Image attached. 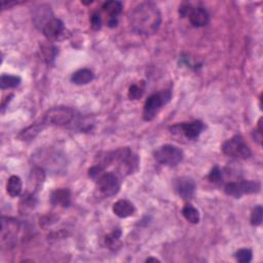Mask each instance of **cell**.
<instances>
[{"instance_id":"1","label":"cell","mask_w":263,"mask_h":263,"mask_svg":"<svg viewBox=\"0 0 263 263\" xmlns=\"http://www.w3.org/2000/svg\"><path fill=\"white\" fill-rule=\"evenodd\" d=\"M130 29L140 35H152L160 27L161 14L156 4L150 1L136 5L128 13Z\"/></svg>"},{"instance_id":"2","label":"cell","mask_w":263,"mask_h":263,"mask_svg":"<svg viewBox=\"0 0 263 263\" xmlns=\"http://www.w3.org/2000/svg\"><path fill=\"white\" fill-rule=\"evenodd\" d=\"M112 163H116L117 170L121 176H126L133 174L138 168L139 158L129 148L125 147L107 152L97 164L105 171L106 166Z\"/></svg>"},{"instance_id":"3","label":"cell","mask_w":263,"mask_h":263,"mask_svg":"<svg viewBox=\"0 0 263 263\" xmlns=\"http://www.w3.org/2000/svg\"><path fill=\"white\" fill-rule=\"evenodd\" d=\"M172 99L171 89H162L160 91L152 93L146 100L143 108V119L145 121H151Z\"/></svg>"},{"instance_id":"4","label":"cell","mask_w":263,"mask_h":263,"mask_svg":"<svg viewBox=\"0 0 263 263\" xmlns=\"http://www.w3.org/2000/svg\"><path fill=\"white\" fill-rule=\"evenodd\" d=\"M75 110L67 106H58L50 108L44 114L41 122L46 125L63 126L71 123L75 119Z\"/></svg>"},{"instance_id":"5","label":"cell","mask_w":263,"mask_h":263,"mask_svg":"<svg viewBox=\"0 0 263 263\" xmlns=\"http://www.w3.org/2000/svg\"><path fill=\"white\" fill-rule=\"evenodd\" d=\"M222 152L234 159H248L252 156V151L243 138L235 135L226 140L222 145Z\"/></svg>"},{"instance_id":"6","label":"cell","mask_w":263,"mask_h":263,"mask_svg":"<svg viewBox=\"0 0 263 263\" xmlns=\"http://www.w3.org/2000/svg\"><path fill=\"white\" fill-rule=\"evenodd\" d=\"M154 159L166 166H176L183 160V151L171 144H165L156 148L153 152Z\"/></svg>"},{"instance_id":"7","label":"cell","mask_w":263,"mask_h":263,"mask_svg":"<svg viewBox=\"0 0 263 263\" xmlns=\"http://www.w3.org/2000/svg\"><path fill=\"white\" fill-rule=\"evenodd\" d=\"M93 180H96L97 189L105 196L117 194L121 186L120 178L114 172L103 171Z\"/></svg>"},{"instance_id":"8","label":"cell","mask_w":263,"mask_h":263,"mask_svg":"<svg viewBox=\"0 0 263 263\" xmlns=\"http://www.w3.org/2000/svg\"><path fill=\"white\" fill-rule=\"evenodd\" d=\"M21 230L20 222L10 217H2L1 219V236L0 243L2 248H12L15 242L17 235Z\"/></svg>"},{"instance_id":"9","label":"cell","mask_w":263,"mask_h":263,"mask_svg":"<svg viewBox=\"0 0 263 263\" xmlns=\"http://www.w3.org/2000/svg\"><path fill=\"white\" fill-rule=\"evenodd\" d=\"M261 190V183L254 180H241L228 182L224 186V192L234 198H239L245 194L258 193Z\"/></svg>"},{"instance_id":"10","label":"cell","mask_w":263,"mask_h":263,"mask_svg":"<svg viewBox=\"0 0 263 263\" xmlns=\"http://www.w3.org/2000/svg\"><path fill=\"white\" fill-rule=\"evenodd\" d=\"M179 13L182 17L187 16L190 24L195 28L204 27L210 23V14L202 6L193 7L189 3H183L179 8Z\"/></svg>"},{"instance_id":"11","label":"cell","mask_w":263,"mask_h":263,"mask_svg":"<svg viewBox=\"0 0 263 263\" xmlns=\"http://www.w3.org/2000/svg\"><path fill=\"white\" fill-rule=\"evenodd\" d=\"M175 191L185 200H189L194 196L195 182L190 177H179L174 182Z\"/></svg>"},{"instance_id":"12","label":"cell","mask_w":263,"mask_h":263,"mask_svg":"<svg viewBox=\"0 0 263 263\" xmlns=\"http://www.w3.org/2000/svg\"><path fill=\"white\" fill-rule=\"evenodd\" d=\"M172 130L182 133L187 139L195 140L199 137L201 132L204 129V124L200 120H193L190 122H183L171 127Z\"/></svg>"},{"instance_id":"13","label":"cell","mask_w":263,"mask_h":263,"mask_svg":"<svg viewBox=\"0 0 263 263\" xmlns=\"http://www.w3.org/2000/svg\"><path fill=\"white\" fill-rule=\"evenodd\" d=\"M104 12L107 13V26L110 28H115L118 25V18L122 11V2L120 1H106L102 6Z\"/></svg>"},{"instance_id":"14","label":"cell","mask_w":263,"mask_h":263,"mask_svg":"<svg viewBox=\"0 0 263 263\" xmlns=\"http://www.w3.org/2000/svg\"><path fill=\"white\" fill-rule=\"evenodd\" d=\"M41 31L48 41H54L65 31V25L62 20L53 16L43 26Z\"/></svg>"},{"instance_id":"15","label":"cell","mask_w":263,"mask_h":263,"mask_svg":"<svg viewBox=\"0 0 263 263\" xmlns=\"http://www.w3.org/2000/svg\"><path fill=\"white\" fill-rule=\"evenodd\" d=\"M45 180V171L43 167L36 165L34 166L29 175V190L31 192L37 193L41 188Z\"/></svg>"},{"instance_id":"16","label":"cell","mask_w":263,"mask_h":263,"mask_svg":"<svg viewBox=\"0 0 263 263\" xmlns=\"http://www.w3.org/2000/svg\"><path fill=\"white\" fill-rule=\"evenodd\" d=\"M112 211L119 218H127L135 214L136 208L129 200L119 199L113 203Z\"/></svg>"},{"instance_id":"17","label":"cell","mask_w":263,"mask_h":263,"mask_svg":"<svg viewBox=\"0 0 263 263\" xmlns=\"http://www.w3.org/2000/svg\"><path fill=\"white\" fill-rule=\"evenodd\" d=\"M50 202L53 205L68 208L71 203V192L68 188H58L50 194Z\"/></svg>"},{"instance_id":"18","label":"cell","mask_w":263,"mask_h":263,"mask_svg":"<svg viewBox=\"0 0 263 263\" xmlns=\"http://www.w3.org/2000/svg\"><path fill=\"white\" fill-rule=\"evenodd\" d=\"M52 17H53V14L50 7L46 5H40L38 6V8L34 9L33 21L36 24V26L39 27L40 29H42L43 26Z\"/></svg>"},{"instance_id":"19","label":"cell","mask_w":263,"mask_h":263,"mask_svg":"<svg viewBox=\"0 0 263 263\" xmlns=\"http://www.w3.org/2000/svg\"><path fill=\"white\" fill-rule=\"evenodd\" d=\"M95 78V74L90 69L83 68L75 71L71 75V81L77 85H84L91 82Z\"/></svg>"},{"instance_id":"20","label":"cell","mask_w":263,"mask_h":263,"mask_svg":"<svg viewBox=\"0 0 263 263\" xmlns=\"http://www.w3.org/2000/svg\"><path fill=\"white\" fill-rule=\"evenodd\" d=\"M44 124L40 121V122H35L33 123L32 125L26 127L25 129H23L17 138L21 140V141H31L33 140L43 128H44Z\"/></svg>"},{"instance_id":"21","label":"cell","mask_w":263,"mask_h":263,"mask_svg":"<svg viewBox=\"0 0 263 263\" xmlns=\"http://www.w3.org/2000/svg\"><path fill=\"white\" fill-rule=\"evenodd\" d=\"M37 203V196L36 193L31 191H26L20 201V211L22 213H28L32 211Z\"/></svg>"},{"instance_id":"22","label":"cell","mask_w":263,"mask_h":263,"mask_svg":"<svg viewBox=\"0 0 263 263\" xmlns=\"http://www.w3.org/2000/svg\"><path fill=\"white\" fill-rule=\"evenodd\" d=\"M23 189V182L18 176H10L6 184V191L9 196L17 197L21 195Z\"/></svg>"},{"instance_id":"23","label":"cell","mask_w":263,"mask_h":263,"mask_svg":"<svg viewBox=\"0 0 263 263\" xmlns=\"http://www.w3.org/2000/svg\"><path fill=\"white\" fill-rule=\"evenodd\" d=\"M182 215L183 217L191 224H197L200 220V216H199V212L198 210L193 206L190 203H187L183 206L182 209Z\"/></svg>"},{"instance_id":"24","label":"cell","mask_w":263,"mask_h":263,"mask_svg":"<svg viewBox=\"0 0 263 263\" xmlns=\"http://www.w3.org/2000/svg\"><path fill=\"white\" fill-rule=\"evenodd\" d=\"M22 82V79L17 75H9V74H2L0 78V87L1 89L6 88H14L17 87Z\"/></svg>"},{"instance_id":"25","label":"cell","mask_w":263,"mask_h":263,"mask_svg":"<svg viewBox=\"0 0 263 263\" xmlns=\"http://www.w3.org/2000/svg\"><path fill=\"white\" fill-rule=\"evenodd\" d=\"M120 237L121 230L119 228H116L105 237V245L111 250H116L120 246Z\"/></svg>"},{"instance_id":"26","label":"cell","mask_w":263,"mask_h":263,"mask_svg":"<svg viewBox=\"0 0 263 263\" xmlns=\"http://www.w3.org/2000/svg\"><path fill=\"white\" fill-rule=\"evenodd\" d=\"M145 91V82L140 81L139 83H133L127 91V96L130 100H138L142 98Z\"/></svg>"},{"instance_id":"27","label":"cell","mask_w":263,"mask_h":263,"mask_svg":"<svg viewBox=\"0 0 263 263\" xmlns=\"http://www.w3.org/2000/svg\"><path fill=\"white\" fill-rule=\"evenodd\" d=\"M42 52H43V59L47 64H51L58 53V49L53 45H44L42 46Z\"/></svg>"},{"instance_id":"28","label":"cell","mask_w":263,"mask_h":263,"mask_svg":"<svg viewBox=\"0 0 263 263\" xmlns=\"http://www.w3.org/2000/svg\"><path fill=\"white\" fill-rule=\"evenodd\" d=\"M262 218H263V210L262 206L260 204L256 205L251 213V218H250V222L251 225L253 226H259L262 223Z\"/></svg>"},{"instance_id":"29","label":"cell","mask_w":263,"mask_h":263,"mask_svg":"<svg viewBox=\"0 0 263 263\" xmlns=\"http://www.w3.org/2000/svg\"><path fill=\"white\" fill-rule=\"evenodd\" d=\"M234 257L240 263H249L252 260L253 253L250 249H240L234 253Z\"/></svg>"},{"instance_id":"30","label":"cell","mask_w":263,"mask_h":263,"mask_svg":"<svg viewBox=\"0 0 263 263\" xmlns=\"http://www.w3.org/2000/svg\"><path fill=\"white\" fill-rule=\"evenodd\" d=\"M208 179L210 180V182L212 183H219L221 182V180L223 179V174H222V171L219 166H214L211 172L209 173V176H208Z\"/></svg>"},{"instance_id":"31","label":"cell","mask_w":263,"mask_h":263,"mask_svg":"<svg viewBox=\"0 0 263 263\" xmlns=\"http://www.w3.org/2000/svg\"><path fill=\"white\" fill-rule=\"evenodd\" d=\"M90 27L95 31H98L102 28V17L98 11L92 12L90 15Z\"/></svg>"},{"instance_id":"32","label":"cell","mask_w":263,"mask_h":263,"mask_svg":"<svg viewBox=\"0 0 263 263\" xmlns=\"http://www.w3.org/2000/svg\"><path fill=\"white\" fill-rule=\"evenodd\" d=\"M253 138L257 143L261 144V141H262V118H260L258 121V127L256 130H254Z\"/></svg>"},{"instance_id":"33","label":"cell","mask_w":263,"mask_h":263,"mask_svg":"<svg viewBox=\"0 0 263 263\" xmlns=\"http://www.w3.org/2000/svg\"><path fill=\"white\" fill-rule=\"evenodd\" d=\"M11 98H13V95H9V97H8V100H6L5 102H3V103H2V105H1V110H2V112L4 111V108L6 107V105H7V104L10 102Z\"/></svg>"},{"instance_id":"34","label":"cell","mask_w":263,"mask_h":263,"mask_svg":"<svg viewBox=\"0 0 263 263\" xmlns=\"http://www.w3.org/2000/svg\"><path fill=\"white\" fill-rule=\"evenodd\" d=\"M160 262L158 259H156V258H152V257H149V258H147L146 259V262Z\"/></svg>"}]
</instances>
